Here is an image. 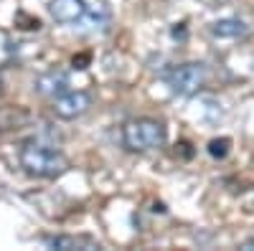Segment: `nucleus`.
Segmentation results:
<instances>
[{"instance_id":"nucleus-6","label":"nucleus","mask_w":254,"mask_h":251,"mask_svg":"<svg viewBox=\"0 0 254 251\" xmlns=\"http://www.w3.org/2000/svg\"><path fill=\"white\" fill-rule=\"evenodd\" d=\"M208 33L219 41H239L249 36V26L242 18H219L208 26Z\"/></svg>"},{"instance_id":"nucleus-3","label":"nucleus","mask_w":254,"mask_h":251,"mask_svg":"<svg viewBox=\"0 0 254 251\" xmlns=\"http://www.w3.org/2000/svg\"><path fill=\"white\" fill-rule=\"evenodd\" d=\"M168 140V130L160 119L135 117L122 124V145L130 152H150L163 148Z\"/></svg>"},{"instance_id":"nucleus-11","label":"nucleus","mask_w":254,"mask_h":251,"mask_svg":"<svg viewBox=\"0 0 254 251\" xmlns=\"http://www.w3.org/2000/svg\"><path fill=\"white\" fill-rule=\"evenodd\" d=\"M239 249H244V251H254V239H247V241H242V246Z\"/></svg>"},{"instance_id":"nucleus-12","label":"nucleus","mask_w":254,"mask_h":251,"mask_svg":"<svg viewBox=\"0 0 254 251\" xmlns=\"http://www.w3.org/2000/svg\"><path fill=\"white\" fill-rule=\"evenodd\" d=\"M0 92H3V76H0Z\"/></svg>"},{"instance_id":"nucleus-4","label":"nucleus","mask_w":254,"mask_h":251,"mask_svg":"<svg viewBox=\"0 0 254 251\" xmlns=\"http://www.w3.org/2000/svg\"><path fill=\"white\" fill-rule=\"evenodd\" d=\"M165 81L176 97H193L208 84V69L198 61H188V64H178L168 71Z\"/></svg>"},{"instance_id":"nucleus-5","label":"nucleus","mask_w":254,"mask_h":251,"mask_svg":"<svg viewBox=\"0 0 254 251\" xmlns=\"http://www.w3.org/2000/svg\"><path fill=\"white\" fill-rule=\"evenodd\" d=\"M89 107H92V97L87 92H71V89L59 94L51 104V109L59 119H76L81 114H87Z\"/></svg>"},{"instance_id":"nucleus-8","label":"nucleus","mask_w":254,"mask_h":251,"mask_svg":"<svg viewBox=\"0 0 254 251\" xmlns=\"http://www.w3.org/2000/svg\"><path fill=\"white\" fill-rule=\"evenodd\" d=\"M44 244L49 249H59V251H94V249H99V244L92 236H46Z\"/></svg>"},{"instance_id":"nucleus-10","label":"nucleus","mask_w":254,"mask_h":251,"mask_svg":"<svg viewBox=\"0 0 254 251\" xmlns=\"http://www.w3.org/2000/svg\"><path fill=\"white\" fill-rule=\"evenodd\" d=\"M89 61V56H74V69H87L84 64Z\"/></svg>"},{"instance_id":"nucleus-9","label":"nucleus","mask_w":254,"mask_h":251,"mask_svg":"<svg viewBox=\"0 0 254 251\" xmlns=\"http://www.w3.org/2000/svg\"><path fill=\"white\" fill-rule=\"evenodd\" d=\"M231 150V140L229 137H216V140H211L208 142V155L211 157H216V160H224Z\"/></svg>"},{"instance_id":"nucleus-7","label":"nucleus","mask_w":254,"mask_h":251,"mask_svg":"<svg viewBox=\"0 0 254 251\" xmlns=\"http://www.w3.org/2000/svg\"><path fill=\"white\" fill-rule=\"evenodd\" d=\"M33 89H36L41 97L56 99L59 94H64V92L69 89V79H66V74H64V71H46V74L36 76Z\"/></svg>"},{"instance_id":"nucleus-1","label":"nucleus","mask_w":254,"mask_h":251,"mask_svg":"<svg viewBox=\"0 0 254 251\" xmlns=\"http://www.w3.org/2000/svg\"><path fill=\"white\" fill-rule=\"evenodd\" d=\"M49 13L61 26L104 28L112 20V8L104 0H49Z\"/></svg>"},{"instance_id":"nucleus-2","label":"nucleus","mask_w":254,"mask_h":251,"mask_svg":"<svg viewBox=\"0 0 254 251\" xmlns=\"http://www.w3.org/2000/svg\"><path fill=\"white\" fill-rule=\"evenodd\" d=\"M18 160H20V167H23L28 175L44 178V180L61 178L69 170V157L61 150L51 148V145L41 142V140L23 142V148L18 150Z\"/></svg>"}]
</instances>
